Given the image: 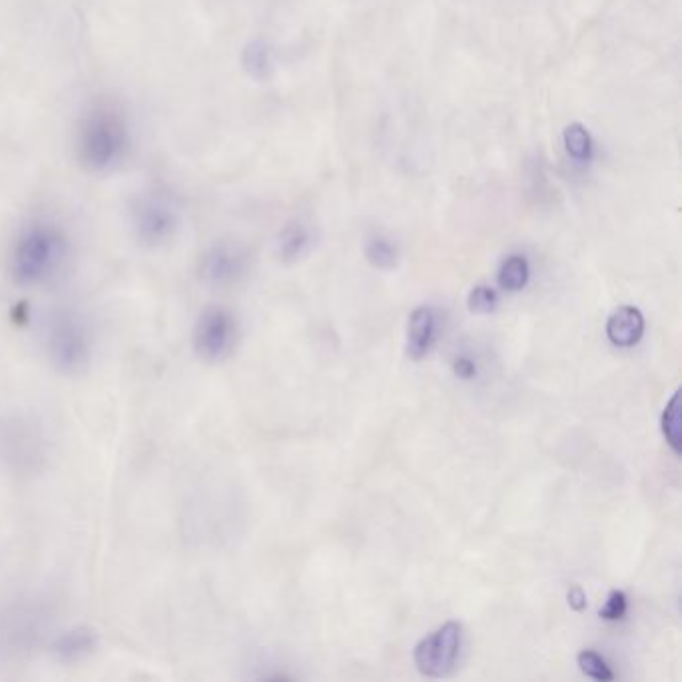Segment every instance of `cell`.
<instances>
[{
  "label": "cell",
  "instance_id": "obj_9",
  "mask_svg": "<svg viewBox=\"0 0 682 682\" xmlns=\"http://www.w3.org/2000/svg\"><path fill=\"white\" fill-rule=\"evenodd\" d=\"M246 268L242 250L230 242L210 244L198 260V278L210 288H222L236 282Z\"/></svg>",
  "mask_w": 682,
  "mask_h": 682
},
{
  "label": "cell",
  "instance_id": "obj_5",
  "mask_svg": "<svg viewBox=\"0 0 682 682\" xmlns=\"http://www.w3.org/2000/svg\"><path fill=\"white\" fill-rule=\"evenodd\" d=\"M52 456L46 422L28 410L0 416V466L16 476L40 474Z\"/></svg>",
  "mask_w": 682,
  "mask_h": 682
},
{
  "label": "cell",
  "instance_id": "obj_6",
  "mask_svg": "<svg viewBox=\"0 0 682 682\" xmlns=\"http://www.w3.org/2000/svg\"><path fill=\"white\" fill-rule=\"evenodd\" d=\"M180 208L168 194L144 192L130 204V230L146 248L168 244L180 230Z\"/></svg>",
  "mask_w": 682,
  "mask_h": 682
},
{
  "label": "cell",
  "instance_id": "obj_10",
  "mask_svg": "<svg viewBox=\"0 0 682 682\" xmlns=\"http://www.w3.org/2000/svg\"><path fill=\"white\" fill-rule=\"evenodd\" d=\"M48 652L62 664L86 660L98 648V632L92 626L76 624L66 630L54 632L46 644Z\"/></svg>",
  "mask_w": 682,
  "mask_h": 682
},
{
  "label": "cell",
  "instance_id": "obj_8",
  "mask_svg": "<svg viewBox=\"0 0 682 682\" xmlns=\"http://www.w3.org/2000/svg\"><path fill=\"white\" fill-rule=\"evenodd\" d=\"M462 638V624L456 620H448L434 632L426 634L414 646L412 654L418 672L428 678L448 676L456 668L462 650Z\"/></svg>",
  "mask_w": 682,
  "mask_h": 682
},
{
  "label": "cell",
  "instance_id": "obj_22",
  "mask_svg": "<svg viewBox=\"0 0 682 682\" xmlns=\"http://www.w3.org/2000/svg\"><path fill=\"white\" fill-rule=\"evenodd\" d=\"M452 368H454V374L464 378V380H470L474 378L476 374V364L474 360H470L468 356H458L454 362H452Z\"/></svg>",
  "mask_w": 682,
  "mask_h": 682
},
{
  "label": "cell",
  "instance_id": "obj_23",
  "mask_svg": "<svg viewBox=\"0 0 682 682\" xmlns=\"http://www.w3.org/2000/svg\"><path fill=\"white\" fill-rule=\"evenodd\" d=\"M568 604H570V608L572 610H576V612H580V610H584L586 608V592L582 590V586H578V584H572L570 586V590H568Z\"/></svg>",
  "mask_w": 682,
  "mask_h": 682
},
{
  "label": "cell",
  "instance_id": "obj_16",
  "mask_svg": "<svg viewBox=\"0 0 682 682\" xmlns=\"http://www.w3.org/2000/svg\"><path fill=\"white\" fill-rule=\"evenodd\" d=\"M530 280V262L524 254H510L498 268V284L506 292L522 290Z\"/></svg>",
  "mask_w": 682,
  "mask_h": 682
},
{
  "label": "cell",
  "instance_id": "obj_21",
  "mask_svg": "<svg viewBox=\"0 0 682 682\" xmlns=\"http://www.w3.org/2000/svg\"><path fill=\"white\" fill-rule=\"evenodd\" d=\"M626 608H628V598L622 590H612L606 598V602L602 604L600 608V618L606 620V622H616V620H622L624 614H626Z\"/></svg>",
  "mask_w": 682,
  "mask_h": 682
},
{
  "label": "cell",
  "instance_id": "obj_18",
  "mask_svg": "<svg viewBox=\"0 0 682 682\" xmlns=\"http://www.w3.org/2000/svg\"><path fill=\"white\" fill-rule=\"evenodd\" d=\"M662 434L668 442V446L674 450V454H680L682 450V434H680V392L676 390L670 400L664 406L662 418H660Z\"/></svg>",
  "mask_w": 682,
  "mask_h": 682
},
{
  "label": "cell",
  "instance_id": "obj_11",
  "mask_svg": "<svg viewBox=\"0 0 682 682\" xmlns=\"http://www.w3.org/2000/svg\"><path fill=\"white\" fill-rule=\"evenodd\" d=\"M438 318L432 306H418L406 322V354L412 360L424 358L436 342Z\"/></svg>",
  "mask_w": 682,
  "mask_h": 682
},
{
  "label": "cell",
  "instance_id": "obj_2",
  "mask_svg": "<svg viewBox=\"0 0 682 682\" xmlns=\"http://www.w3.org/2000/svg\"><path fill=\"white\" fill-rule=\"evenodd\" d=\"M130 142L126 112L112 100H98L78 120L74 134L76 160L88 172H110L126 158Z\"/></svg>",
  "mask_w": 682,
  "mask_h": 682
},
{
  "label": "cell",
  "instance_id": "obj_17",
  "mask_svg": "<svg viewBox=\"0 0 682 682\" xmlns=\"http://www.w3.org/2000/svg\"><path fill=\"white\" fill-rule=\"evenodd\" d=\"M366 260L378 270H392L398 262V250L390 238L382 234H374L364 244Z\"/></svg>",
  "mask_w": 682,
  "mask_h": 682
},
{
  "label": "cell",
  "instance_id": "obj_1",
  "mask_svg": "<svg viewBox=\"0 0 682 682\" xmlns=\"http://www.w3.org/2000/svg\"><path fill=\"white\" fill-rule=\"evenodd\" d=\"M70 256L66 230L44 218L24 224L8 252L10 278L24 288H36L58 278Z\"/></svg>",
  "mask_w": 682,
  "mask_h": 682
},
{
  "label": "cell",
  "instance_id": "obj_4",
  "mask_svg": "<svg viewBox=\"0 0 682 682\" xmlns=\"http://www.w3.org/2000/svg\"><path fill=\"white\" fill-rule=\"evenodd\" d=\"M54 634V610L40 594H16L0 602V662H22Z\"/></svg>",
  "mask_w": 682,
  "mask_h": 682
},
{
  "label": "cell",
  "instance_id": "obj_15",
  "mask_svg": "<svg viewBox=\"0 0 682 682\" xmlns=\"http://www.w3.org/2000/svg\"><path fill=\"white\" fill-rule=\"evenodd\" d=\"M242 66L256 80L268 78L272 72V66H274L272 50H270L268 42H264L262 38L250 40L242 50Z\"/></svg>",
  "mask_w": 682,
  "mask_h": 682
},
{
  "label": "cell",
  "instance_id": "obj_14",
  "mask_svg": "<svg viewBox=\"0 0 682 682\" xmlns=\"http://www.w3.org/2000/svg\"><path fill=\"white\" fill-rule=\"evenodd\" d=\"M562 146L576 164H588L594 156V140L582 122H570L562 130Z\"/></svg>",
  "mask_w": 682,
  "mask_h": 682
},
{
  "label": "cell",
  "instance_id": "obj_7",
  "mask_svg": "<svg viewBox=\"0 0 682 682\" xmlns=\"http://www.w3.org/2000/svg\"><path fill=\"white\" fill-rule=\"evenodd\" d=\"M238 342V320L222 304L200 310L192 326V350L206 364H220L234 352Z\"/></svg>",
  "mask_w": 682,
  "mask_h": 682
},
{
  "label": "cell",
  "instance_id": "obj_13",
  "mask_svg": "<svg viewBox=\"0 0 682 682\" xmlns=\"http://www.w3.org/2000/svg\"><path fill=\"white\" fill-rule=\"evenodd\" d=\"M312 244H314L312 230L300 222H292L280 232L278 242H276V252L282 262L292 264L300 260L304 254H308Z\"/></svg>",
  "mask_w": 682,
  "mask_h": 682
},
{
  "label": "cell",
  "instance_id": "obj_20",
  "mask_svg": "<svg viewBox=\"0 0 682 682\" xmlns=\"http://www.w3.org/2000/svg\"><path fill=\"white\" fill-rule=\"evenodd\" d=\"M468 310L472 314H492L498 306V294L486 284H478L468 294Z\"/></svg>",
  "mask_w": 682,
  "mask_h": 682
},
{
  "label": "cell",
  "instance_id": "obj_19",
  "mask_svg": "<svg viewBox=\"0 0 682 682\" xmlns=\"http://www.w3.org/2000/svg\"><path fill=\"white\" fill-rule=\"evenodd\" d=\"M576 662H578V668L584 676L592 678V680H598V682H610L614 680V672L610 670V666L606 664V660L594 652V650H582L578 656H576Z\"/></svg>",
  "mask_w": 682,
  "mask_h": 682
},
{
  "label": "cell",
  "instance_id": "obj_3",
  "mask_svg": "<svg viewBox=\"0 0 682 682\" xmlns=\"http://www.w3.org/2000/svg\"><path fill=\"white\" fill-rule=\"evenodd\" d=\"M40 342L48 364L62 376H82L94 362L92 322L74 306H54L44 314Z\"/></svg>",
  "mask_w": 682,
  "mask_h": 682
},
{
  "label": "cell",
  "instance_id": "obj_12",
  "mask_svg": "<svg viewBox=\"0 0 682 682\" xmlns=\"http://www.w3.org/2000/svg\"><path fill=\"white\" fill-rule=\"evenodd\" d=\"M606 336L614 346L630 348L644 336V316L636 306H618L606 320Z\"/></svg>",
  "mask_w": 682,
  "mask_h": 682
}]
</instances>
